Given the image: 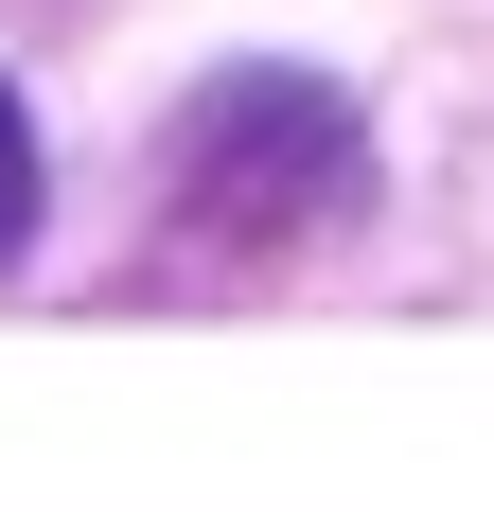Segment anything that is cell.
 I'll return each mask as SVG.
<instances>
[{
	"mask_svg": "<svg viewBox=\"0 0 494 512\" xmlns=\"http://www.w3.org/2000/svg\"><path fill=\"white\" fill-rule=\"evenodd\" d=\"M353 177H371V124H353L336 89H300V71H230V89L177 124V212L230 230V248L353 212Z\"/></svg>",
	"mask_w": 494,
	"mask_h": 512,
	"instance_id": "cell-1",
	"label": "cell"
},
{
	"mask_svg": "<svg viewBox=\"0 0 494 512\" xmlns=\"http://www.w3.org/2000/svg\"><path fill=\"white\" fill-rule=\"evenodd\" d=\"M18 230H36V124H18V89H0V265H18Z\"/></svg>",
	"mask_w": 494,
	"mask_h": 512,
	"instance_id": "cell-2",
	"label": "cell"
}]
</instances>
